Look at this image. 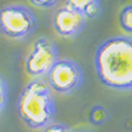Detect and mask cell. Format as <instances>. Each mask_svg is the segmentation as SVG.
Listing matches in <instances>:
<instances>
[{"label": "cell", "instance_id": "cell-3", "mask_svg": "<svg viewBox=\"0 0 132 132\" xmlns=\"http://www.w3.org/2000/svg\"><path fill=\"white\" fill-rule=\"evenodd\" d=\"M0 30L13 40H21L36 30V17L24 5H7L0 9Z\"/></svg>", "mask_w": 132, "mask_h": 132}, {"label": "cell", "instance_id": "cell-1", "mask_svg": "<svg viewBox=\"0 0 132 132\" xmlns=\"http://www.w3.org/2000/svg\"><path fill=\"white\" fill-rule=\"evenodd\" d=\"M94 66L102 85L118 91L132 90V37L104 40L95 50Z\"/></svg>", "mask_w": 132, "mask_h": 132}, {"label": "cell", "instance_id": "cell-12", "mask_svg": "<svg viewBox=\"0 0 132 132\" xmlns=\"http://www.w3.org/2000/svg\"><path fill=\"white\" fill-rule=\"evenodd\" d=\"M29 2L37 8H52L58 3V0H29Z\"/></svg>", "mask_w": 132, "mask_h": 132}, {"label": "cell", "instance_id": "cell-11", "mask_svg": "<svg viewBox=\"0 0 132 132\" xmlns=\"http://www.w3.org/2000/svg\"><path fill=\"white\" fill-rule=\"evenodd\" d=\"M42 132H73V129L65 123H52L42 129Z\"/></svg>", "mask_w": 132, "mask_h": 132}, {"label": "cell", "instance_id": "cell-7", "mask_svg": "<svg viewBox=\"0 0 132 132\" xmlns=\"http://www.w3.org/2000/svg\"><path fill=\"white\" fill-rule=\"evenodd\" d=\"M119 24L127 33H132V4L126 5L120 11Z\"/></svg>", "mask_w": 132, "mask_h": 132}, {"label": "cell", "instance_id": "cell-4", "mask_svg": "<svg viewBox=\"0 0 132 132\" xmlns=\"http://www.w3.org/2000/svg\"><path fill=\"white\" fill-rule=\"evenodd\" d=\"M83 83L82 68L71 60H58L48 73L49 87L58 94H71Z\"/></svg>", "mask_w": 132, "mask_h": 132}, {"label": "cell", "instance_id": "cell-5", "mask_svg": "<svg viewBox=\"0 0 132 132\" xmlns=\"http://www.w3.org/2000/svg\"><path fill=\"white\" fill-rule=\"evenodd\" d=\"M57 61L58 52L56 44L48 37H40L35 41L25 58V71L32 78H41L48 75Z\"/></svg>", "mask_w": 132, "mask_h": 132}, {"label": "cell", "instance_id": "cell-9", "mask_svg": "<svg viewBox=\"0 0 132 132\" xmlns=\"http://www.w3.org/2000/svg\"><path fill=\"white\" fill-rule=\"evenodd\" d=\"M107 116H108V114L104 110V107H102V106H94L91 108V111H90L89 119H90V122L93 124L101 126V124H103L107 120Z\"/></svg>", "mask_w": 132, "mask_h": 132}, {"label": "cell", "instance_id": "cell-10", "mask_svg": "<svg viewBox=\"0 0 132 132\" xmlns=\"http://www.w3.org/2000/svg\"><path fill=\"white\" fill-rule=\"evenodd\" d=\"M8 101V86L3 77H0V115L3 114Z\"/></svg>", "mask_w": 132, "mask_h": 132}, {"label": "cell", "instance_id": "cell-6", "mask_svg": "<svg viewBox=\"0 0 132 132\" xmlns=\"http://www.w3.org/2000/svg\"><path fill=\"white\" fill-rule=\"evenodd\" d=\"M53 28L61 37H75L83 30L86 17L74 8L65 5L53 15Z\"/></svg>", "mask_w": 132, "mask_h": 132}, {"label": "cell", "instance_id": "cell-8", "mask_svg": "<svg viewBox=\"0 0 132 132\" xmlns=\"http://www.w3.org/2000/svg\"><path fill=\"white\" fill-rule=\"evenodd\" d=\"M66 4L85 15L86 11L91 8L93 5L101 4V0H66Z\"/></svg>", "mask_w": 132, "mask_h": 132}, {"label": "cell", "instance_id": "cell-2", "mask_svg": "<svg viewBox=\"0 0 132 132\" xmlns=\"http://www.w3.org/2000/svg\"><path fill=\"white\" fill-rule=\"evenodd\" d=\"M17 112L32 129H44L52 124L56 118V101L49 85L40 78L30 81L20 94Z\"/></svg>", "mask_w": 132, "mask_h": 132}]
</instances>
